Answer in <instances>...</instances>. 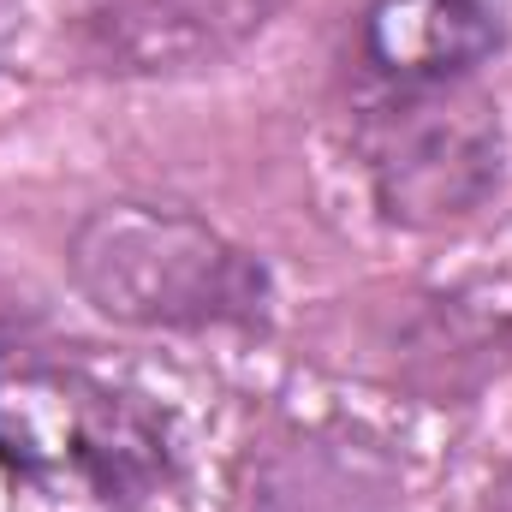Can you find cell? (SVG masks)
<instances>
[{
	"mask_svg": "<svg viewBox=\"0 0 512 512\" xmlns=\"http://www.w3.org/2000/svg\"><path fill=\"white\" fill-rule=\"evenodd\" d=\"M239 512H405V471L370 423H280L245 465Z\"/></svg>",
	"mask_w": 512,
	"mask_h": 512,
	"instance_id": "277c9868",
	"label": "cell"
},
{
	"mask_svg": "<svg viewBox=\"0 0 512 512\" xmlns=\"http://www.w3.org/2000/svg\"><path fill=\"white\" fill-rule=\"evenodd\" d=\"M36 328V316H30V304L24 298H12L6 286H0V352H12V346H24V334Z\"/></svg>",
	"mask_w": 512,
	"mask_h": 512,
	"instance_id": "52a82bcc",
	"label": "cell"
},
{
	"mask_svg": "<svg viewBox=\"0 0 512 512\" xmlns=\"http://www.w3.org/2000/svg\"><path fill=\"white\" fill-rule=\"evenodd\" d=\"M501 42L495 0H370L352 30V60L370 90H429L477 78Z\"/></svg>",
	"mask_w": 512,
	"mask_h": 512,
	"instance_id": "5b68a950",
	"label": "cell"
},
{
	"mask_svg": "<svg viewBox=\"0 0 512 512\" xmlns=\"http://www.w3.org/2000/svg\"><path fill=\"white\" fill-rule=\"evenodd\" d=\"M358 161L387 227H465L501 197L507 179L501 108L477 78L429 90H370L358 108Z\"/></svg>",
	"mask_w": 512,
	"mask_h": 512,
	"instance_id": "3957f363",
	"label": "cell"
},
{
	"mask_svg": "<svg viewBox=\"0 0 512 512\" xmlns=\"http://www.w3.org/2000/svg\"><path fill=\"white\" fill-rule=\"evenodd\" d=\"M0 477L48 507L137 512L179 477L167 411L78 364L0 370Z\"/></svg>",
	"mask_w": 512,
	"mask_h": 512,
	"instance_id": "7a4b0ae2",
	"label": "cell"
},
{
	"mask_svg": "<svg viewBox=\"0 0 512 512\" xmlns=\"http://www.w3.org/2000/svg\"><path fill=\"white\" fill-rule=\"evenodd\" d=\"M78 298L143 334H262L274 316V280L185 203L114 197L84 209L66 239Z\"/></svg>",
	"mask_w": 512,
	"mask_h": 512,
	"instance_id": "6da1fadb",
	"label": "cell"
},
{
	"mask_svg": "<svg viewBox=\"0 0 512 512\" xmlns=\"http://www.w3.org/2000/svg\"><path fill=\"white\" fill-rule=\"evenodd\" d=\"M280 0H90L84 42L108 72H197L251 42Z\"/></svg>",
	"mask_w": 512,
	"mask_h": 512,
	"instance_id": "8992f818",
	"label": "cell"
},
{
	"mask_svg": "<svg viewBox=\"0 0 512 512\" xmlns=\"http://www.w3.org/2000/svg\"><path fill=\"white\" fill-rule=\"evenodd\" d=\"M6 24H12V0H0V36H6Z\"/></svg>",
	"mask_w": 512,
	"mask_h": 512,
	"instance_id": "9c48e42d",
	"label": "cell"
},
{
	"mask_svg": "<svg viewBox=\"0 0 512 512\" xmlns=\"http://www.w3.org/2000/svg\"><path fill=\"white\" fill-rule=\"evenodd\" d=\"M489 512H512V471L495 483V489H489Z\"/></svg>",
	"mask_w": 512,
	"mask_h": 512,
	"instance_id": "ba28073f",
	"label": "cell"
}]
</instances>
